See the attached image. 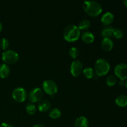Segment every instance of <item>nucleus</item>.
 I'll return each instance as SVG.
<instances>
[{
	"label": "nucleus",
	"mask_w": 127,
	"mask_h": 127,
	"mask_svg": "<svg viewBox=\"0 0 127 127\" xmlns=\"http://www.w3.org/2000/svg\"><path fill=\"white\" fill-rule=\"evenodd\" d=\"M50 102L46 99H42L38 104V110L41 112H46L50 110Z\"/></svg>",
	"instance_id": "obj_13"
},
{
	"label": "nucleus",
	"mask_w": 127,
	"mask_h": 127,
	"mask_svg": "<svg viewBox=\"0 0 127 127\" xmlns=\"http://www.w3.org/2000/svg\"><path fill=\"white\" fill-rule=\"evenodd\" d=\"M49 117L52 119H57L60 118L62 115V112L58 108H53L49 110Z\"/></svg>",
	"instance_id": "obj_18"
},
{
	"label": "nucleus",
	"mask_w": 127,
	"mask_h": 127,
	"mask_svg": "<svg viewBox=\"0 0 127 127\" xmlns=\"http://www.w3.org/2000/svg\"><path fill=\"white\" fill-rule=\"evenodd\" d=\"M114 29L112 27H107L102 31L101 35L104 38H109L114 37Z\"/></svg>",
	"instance_id": "obj_17"
},
{
	"label": "nucleus",
	"mask_w": 127,
	"mask_h": 127,
	"mask_svg": "<svg viewBox=\"0 0 127 127\" xmlns=\"http://www.w3.org/2000/svg\"><path fill=\"white\" fill-rule=\"evenodd\" d=\"M81 39L85 43L90 44L94 42L95 37L90 31H85L81 34Z\"/></svg>",
	"instance_id": "obj_11"
},
{
	"label": "nucleus",
	"mask_w": 127,
	"mask_h": 127,
	"mask_svg": "<svg viewBox=\"0 0 127 127\" xmlns=\"http://www.w3.org/2000/svg\"><path fill=\"white\" fill-rule=\"evenodd\" d=\"M33 127H45L43 126V125H42V124H36V125H35Z\"/></svg>",
	"instance_id": "obj_28"
},
{
	"label": "nucleus",
	"mask_w": 127,
	"mask_h": 127,
	"mask_svg": "<svg viewBox=\"0 0 127 127\" xmlns=\"http://www.w3.org/2000/svg\"><path fill=\"white\" fill-rule=\"evenodd\" d=\"M42 87L43 91L48 95H53L58 91V86L55 82L51 79L44 81L42 84Z\"/></svg>",
	"instance_id": "obj_6"
},
{
	"label": "nucleus",
	"mask_w": 127,
	"mask_h": 127,
	"mask_svg": "<svg viewBox=\"0 0 127 127\" xmlns=\"http://www.w3.org/2000/svg\"><path fill=\"white\" fill-rule=\"evenodd\" d=\"M117 83V78L114 75H110L106 79V84L109 86H114Z\"/></svg>",
	"instance_id": "obj_22"
},
{
	"label": "nucleus",
	"mask_w": 127,
	"mask_h": 127,
	"mask_svg": "<svg viewBox=\"0 0 127 127\" xmlns=\"http://www.w3.org/2000/svg\"><path fill=\"white\" fill-rule=\"evenodd\" d=\"M12 97L15 101L21 103L27 99L28 94L24 88L18 87L13 90L12 93Z\"/></svg>",
	"instance_id": "obj_5"
},
{
	"label": "nucleus",
	"mask_w": 127,
	"mask_h": 127,
	"mask_svg": "<svg viewBox=\"0 0 127 127\" xmlns=\"http://www.w3.org/2000/svg\"><path fill=\"white\" fill-rule=\"evenodd\" d=\"M43 96V91L39 88H35L32 89L29 94V99L32 103L39 102L42 100Z\"/></svg>",
	"instance_id": "obj_7"
},
{
	"label": "nucleus",
	"mask_w": 127,
	"mask_h": 127,
	"mask_svg": "<svg viewBox=\"0 0 127 127\" xmlns=\"http://www.w3.org/2000/svg\"><path fill=\"white\" fill-rule=\"evenodd\" d=\"M125 86H126L127 88V80L126 81H125Z\"/></svg>",
	"instance_id": "obj_31"
},
{
	"label": "nucleus",
	"mask_w": 127,
	"mask_h": 127,
	"mask_svg": "<svg viewBox=\"0 0 127 127\" xmlns=\"http://www.w3.org/2000/svg\"><path fill=\"white\" fill-rule=\"evenodd\" d=\"M0 127H14L8 123H2L0 125Z\"/></svg>",
	"instance_id": "obj_26"
},
{
	"label": "nucleus",
	"mask_w": 127,
	"mask_h": 127,
	"mask_svg": "<svg viewBox=\"0 0 127 127\" xmlns=\"http://www.w3.org/2000/svg\"><path fill=\"white\" fill-rule=\"evenodd\" d=\"M10 74V68L7 64H0V78L4 79L8 77Z\"/></svg>",
	"instance_id": "obj_14"
},
{
	"label": "nucleus",
	"mask_w": 127,
	"mask_h": 127,
	"mask_svg": "<svg viewBox=\"0 0 127 127\" xmlns=\"http://www.w3.org/2000/svg\"><path fill=\"white\" fill-rule=\"evenodd\" d=\"M115 104L120 107L127 106V95L124 94L119 95L115 99Z\"/></svg>",
	"instance_id": "obj_16"
},
{
	"label": "nucleus",
	"mask_w": 127,
	"mask_h": 127,
	"mask_svg": "<svg viewBox=\"0 0 127 127\" xmlns=\"http://www.w3.org/2000/svg\"><path fill=\"white\" fill-rule=\"evenodd\" d=\"M114 20V16L112 12H107L103 14L101 17V22L105 26L111 24Z\"/></svg>",
	"instance_id": "obj_10"
},
{
	"label": "nucleus",
	"mask_w": 127,
	"mask_h": 127,
	"mask_svg": "<svg viewBox=\"0 0 127 127\" xmlns=\"http://www.w3.org/2000/svg\"><path fill=\"white\" fill-rule=\"evenodd\" d=\"M101 47L104 50L109 52L111 51L114 47V42L111 38H104L101 42Z\"/></svg>",
	"instance_id": "obj_12"
},
{
	"label": "nucleus",
	"mask_w": 127,
	"mask_h": 127,
	"mask_svg": "<svg viewBox=\"0 0 127 127\" xmlns=\"http://www.w3.org/2000/svg\"><path fill=\"white\" fill-rule=\"evenodd\" d=\"M119 86H124L125 85V81H124V80H120V81H119Z\"/></svg>",
	"instance_id": "obj_27"
},
{
	"label": "nucleus",
	"mask_w": 127,
	"mask_h": 127,
	"mask_svg": "<svg viewBox=\"0 0 127 127\" xmlns=\"http://www.w3.org/2000/svg\"><path fill=\"white\" fill-rule=\"evenodd\" d=\"M9 45V42L8 40L6 38H2L0 40V47L3 50H7V48Z\"/></svg>",
	"instance_id": "obj_24"
},
{
	"label": "nucleus",
	"mask_w": 127,
	"mask_h": 127,
	"mask_svg": "<svg viewBox=\"0 0 127 127\" xmlns=\"http://www.w3.org/2000/svg\"><path fill=\"white\" fill-rule=\"evenodd\" d=\"M69 55L72 58L76 59L79 55V50L76 47H71L69 51Z\"/></svg>",
	"instance_id": "obj_23"
},
{
	"label": "nucleus",
	"mask_w": 127,
	"mask_h": 127,
	"mask_svg": "<svg viewBox=\"0 0 127 127\" xmlns=\"http://www.w3.org/2000/svg\"><path fill=\"white\" fill-rule=\"evenodd\" d=\"M110 66L107 60L104 58L98 59L94 64V71L99 76H105L109 73Z\"/></svg>",
	"instance_id": "obj_3"
},
{
	"label": "nucleus",
	"mask_w": 127,
	"mask_h": 127,
	"mask_svg": "<svg viewBox=\"0 0 127 127\" xmlns=\"http://www.w3.org/2000/svg\"><path fill=\"white\" fill-rule=\"evenodd\" d=\"M123 2H124V5L127 7V0H124V1H123Z\"/></svg>",
	"instance_id": "obj_29"
},
{
	"label": "nucleus",
	"mask_w": 127,
	"mask_h": 127,
	"mask_svg": "<svg viewBox=\"0 0 127 127\" xmlns=\"http://www.w3.org/2000/svg\"><path fill=\"white\" fill-rule=\"evenodd\" d=\"M114 73L120 80L127 79V64L125 63L118 64L115 66Z\"/></svg>",
	"instance_id": "obj_9"
},
{
	"label": "nucleus",
	"mask_w": 127,
	"mask_h": 127,
	"mask_svg": "<svg viewBox=\"0 0 127 127\" xmlns=\"http://www.w3.org/2000/svg\"><path fill=\"white\" fill-rule=\"evenodd\" d=\"M26 112L30 115H33L36 112V106L32 102L28 103L26 107Z\"/></svg>",
	"instance_id": "obj_21"
},
{
	"label": "nucleus",
	"mask_w": 127,
	"mask_h": 127,
	"mask_svg": "<svg viewBox=\"0 0 127 127\" xmlns=\"http://www.w3.org/2000/svg\"><path fill=\"white\" fill-rule=\"evenodd\" d=\"M124 36V32L120 29H114V37L117 39H120Z\"/></svg>",
	"instance_id": "obj_25"
},
{
	"label": "nucleus",
	"mask_w": 127,
	"mask_h": 127,
	"mask_svg": "<svg viewBox=\"0 0 127 127\" xmlns=\"http://www.w3.org/2000/svg\"><path fill=\"white\" fill-rule=\"evenodd\" d=\"M83 69H84L83 64L81 61L76 60L71 63L70 66V71L73 76H79L83 73Z\"/></svg>",
	"instance_id": "obj_8"
},
{
	"label": "nucleus",
	"mask_w": 127,
	"mask_h": 127,
	"mask_svg": "<svg viewBox=\"0 0 127 127\" xmlns=\"http://www.w3.org/2000/svg\"><path fill=\"white\" fill-rule=\"evenodd\" d=\"M91 26V22L89 20L87 19H83L81 21L79 22L78 24V28L80 30H83V31H86V30L88 29Z\"/></svg>",
	"instance_id": "obj_20"
},
{
	"label": "nucleus",
	"mask_w": 127,
	"mask_h": 127,
	"mask_svg": "<svg viewBox=\"0 0 127 127\" xmlns=\"http://www.w3.org/2000/svg\"><path fill=\"white\" fill-rule=\"evenodd\" d=\"M84 12L91 17H97L102 13V7L99 2L95 1H86L83 2Z\"/></svg>",
	"instance_id": "obj_1"
},
{
	"label": "nucleus",
	"mask_w": 127,
	"mask_h": 127,
	"mask_svg": "<svg viewBox=\"0 0 127 127\" xmlns=\"http://www.w3.org/2000/svg\"><path fill=\"white\" fill-rule=\"evenodd\" d=\"M80 35V30L76 25H68L64 28V31H63V37L67 42H76L79 39Z\"/></svg>",
	"instance_id": "obj_2"
},
{
	"label": "nucleus",
	"mask_w": 127,
	"mask_h": 127,
	"mask_svg": "<svg viewBox=\"0 0 127 127\" xmlns=\"http://www.w3.org/2000/svg\"><path fill=\"white\" fill-rule=\"evenodd\" d=\"M2 30V24L0 22V32H1Z\"/></svg>",
	"instance_id": "obj_30"
},
{
	"label": "nucleus",
	"mask_w": 127,
	"mask_h": 127,
	"mask_svg": "<svg viewBox=\"0 0 127 127\" xmlns=\"http://www.w3.org/2000/svg\"><path fill=\"white\" fill-rule=\"evenodd\" d=\"M75 127H89V122L85 117H80L76 120L74 123Z\"/></svg>",
	"instance_id": "obj_15"
},
{
	"label": "nucleus",
	"mask_w": 127,
	"mask_h": 127,
	"mask_svg": "<svg viewBox=\"0 0 127 127\" xmlns=\"http://www.w3.org/2000/svg\"><path fill=\"white\" fill-rule=\"evenodd\" d=\"M83 73L84 76L88 79H91V78H94V75H95V71L91 67H88V68L84 69Z\"/></svg>",
	"instance_id": "obj_19"
},
{
	"label": "nucleus",
	"mask_w": 127,
	"mask_h": 127,
	"mask_svg": "<svg viewBox=\"0 0 127 127\" xmlns=\"http://www.w3.org/2000/svg\"><path fill=\"white\" fill-rule=\"evenodd\" d=\"M19 58V55L16 52L11 50H7L2 53V60L4 64H12L16 63Z\"/></svg>",
	"instance_id": "obj_4"
},
{
	"label": "nucleus",
	"mask_w": 127,
	"mask_h": 127,
	"mask_svg": "<svg viewBox=\"0 0 127 127\" xmlns=\"http://www.w3.org/2000/svg\"></svg>",
	"instance_id": "obj_32"
}]
</instances>
